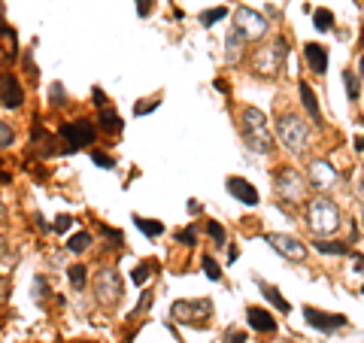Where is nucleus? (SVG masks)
I'll use <instances>...</instances> for the list:
<instances>
[{
  "label": "nucleus",
  "instance_id": "f257e3e1",
  "mask_svg": "<svg viewBox=\"0 0 364 343\" xmlns=\"http://www.w3.org/2000/svg\"><path fill=\"white\" fill-rule=\"evenodd\" d=\"M240 134H243L249 149L258 152V155H267L273 149V134L267 128V119H264V112L255 110V107H243V112H240Z\"/></svg>",
  "mask_w": 364,
  "mask_h": 343
},
{
  "label": "nucleus",
  "instance_id": "f03ea898",
  "mask_svg": "<svg viewBox=\"0 0 364 343\" xmlns=\"http://www.w3.org/2000/svg\"><path fill=\"white\" fill-rule=\"evenodd\" d=\"M340 207L331 201V198H313L310 204H306V228H310L313 234L318 237H328V234H334L337 228H340Z\"/></svg>",
  "mask_w": 364,
  "mask_h": 343
},
{
  "label": "nucleus",
  "instance_id": "7ed1b4c3",
  "mask_svg": "<svg viewBox=\"0 0 364 343\" xmlns=\"http://www.w3.org/2000/svg\"><path fill=\"white\" fill-rule=\"evenodd\" d=\"M306 182H310V179H304L301 170L279 167L277 176H273V189H277V198L279 201L298 204V201H304V194H306Z\"/></svg>",
  "mask_w": 364,
  "mask_h": 343
},
{
  "label": "nucleus",
  "instance_id": "20e7f679",
  "mask_svg": "<svg viewBox=\"0 0 364 343\" xmlns=\"http://www.w3.org/2000/svg\"><path fill=\"white\" fill-rule=\"evenodd\" d=\"M277 131H279V143L294 155H301L306 149V143H310V128H306V122L301 116H291V112L279 119Z\"/></svg>",
  "mask_w": 364,
  "mask_h": 343
},
{
  "label": "nucleus",
  "instance_id": "39448f33",
  "mask_svg": "<svg viewBox=\"0 0 364 343\" xmlns=\"http://www.w3.org/2000/svg\"><path fill=\"white\" fill-rule=\"evenodd\" d=\"M286 40H273L267 46H261V49H255V58H252V67L255 73L261 76H277L282 70V61H286Z\"/></svg>",
  "mask_w": 364,
  "mask_h": 343
},
{
  "label": "nucleus",
  "instance_id": "423d86ee",
  "mask_svg": "<svg viewBox=\"0 0 364 343\" xmlns=\"http://www.w3.org/2000/svg\"><path fill=\"white\" fill-rule=\"evenodd\" d=\"M170 316L176 322H186V325H195V328H203L210 325V316H213V304L207 298H198V301H176L170 307Z\"/></svg>",
  "mask_w": 364,
  "mask_h": 343
},
{
  "label": "nucleus",
  "instance_id": "0eeeda50",
  "mask_svg": "<svg viewBox=\"0 0 364 343\" xmlns=\"http://www.w3.org/2000/svg\"><path fill=\"white\" fill-rule=\"evenodd\" d=\"M95 298L100 307H116L122 301V277L116 268H100L95 277Z\"/></svg>",
  "mask_w": 364,
  "mask_h": 343
},
{
  "label": "nucleus",
  "instance_id": "6e6552de",
  "mask_svg": "<svg viewBox=\"0 0 364 343\" xmlns=\"http://www.w3.org/2000/svg\"><path fill=\"white\" fill-rule=\"evenodd\" d=\"M234 28L243 33L246 40H261L267 33V19L255 13V9H249V6H237V13H234Z\"/></svg>",
  "mask_w": 364,
  "mask_h": 343
},
{
  "label": "nucleus",
  "instance_id": "1a4fd4ad",
  "mask_svg": "<svg viewBox=\"0 0 364 343\" xmlns=\"http://www.w3.org/2000/svg\"><path fill=\"white\" fill-rule=\"evenodd\" d=\"M306 179H310L313 189L328 191L337 182V170H334L331 162H325V158H316V162H310V167H306Z\"/></svg>",
  "mask_w": 364,
  "mask_h": 343
},
{
  "label": "nucleus",
  "instance_id": "9d476101",
  "mask_svg": "<svg viewBox=\"0 0 364 343\" xmlns=\"http://www.w3.org/2000/svg\"><path fill=\"white\" fill-rule=\"evenodd\" d=\"M264 240L273 249H277L279 255H286L289 261H304L306 258V246L301 243L298 237H291V234H267Z\"/></svg>",
  "mask_w": 364,
  "mask_h": 343
},
{
  "label": "nucleus",
  "instance_id": "9b49d317",
  "mask_svg": "<svg viewBox=\"0 0 364 343\" xmlns=\"http://www.w3.org/2000/svg\"><path fill=\"white\" fill-rule=\"evenodd\" d=\"M61 137L67 140V146H70V149H79V146H85V143L95 140V128H91V122L76 119V122H70V125H64Z\"/></svg>",
  "mask_w": 364,
  "mask_h": 343
},
{
  "label": "nucleus",
  "instance_id": "f8f14e48",
  "mask_svg": "<svg viewBox=\"0 0 364 343\" xmlns=\"http://www.w3.org/2000/svg\"><path fill=\"white\" fill-rule=\"evenodd\" d=\"M304 319L313 328H318V331H334V328H343L346 325V316H340V313H322V310H316V307H304Z\"/></svg>",
  "mask_w": 364,
  "mask_h": 343
},
{
  "label": "nucleus",
  "instance_id": "ddd939ff",
  "mask_svg": "<svg viewBox=\"0 0 364 343\" xmlns=\"http://www.w3.org/2000/svg\"><path fill=\"white\" fill-rule=\"evenodd\" d=\"M225 186H228V191H231L240 204H249V207H255V204H258V189L249 179H243V176H228Z\"/></svg>",
  "mask_w": 364,
  "mask_h": 343
},
{
  "label": "nucleus",
  "instance_id": "4468645a",
  "mask_svg": "<svg viewBox=\"0 0 364 343\" xmlns=\"http://www.w3.org/2000/svg\"><path fill=\"white\" fill-rule=\"evenodd\" d=\"M304 58H306V64H310L313 73L322 76L328 70V49H322L318 43H306L304 46Z\"/></svg>",
  "mask_w": 364,
  "mask_h": 343
},
{
  "label": "nucleus",
  "instance_id": "2eb2a0df",
  "mask_svg": "<svg viewBox=\"0 0 364 343\" xmlns=\"http://www.w3.org/2000/svg\"><path fill=\"white\" fill-rule=\"evenodd\" d=\"M246 319H249V325H252L255 331H261V334H270V331H277V319H273L267 310H261V307H249Z\"/></svg>",
  "mask_w": 364,
  "mask_h": 343
},
{
  "label": "nucleus",
  "instance_id": "dca6fc26",
  "mask_svg": "<svg viewBox=\"0 0 364 343\" xmlns=\"http://www.w3.org/2000/svg\"><path fill=\"white\" fill-rule=\"evenodd\" d=\"M21 85L16 83V76L13 73H4V107L6 110H18L21 107Z\"/></svg>",
  "mask_w": 364,
  "mask_h": 343
},
{
  "label": "nucleus",
  "instance_id": "f3484780",
  "mask_svg": "<svg viewBox=\"0 0 364 343\" xmlns=\"http://www.w3.org/2000/svg\"><path fill=\"white\" fill-rule=\"evenodd\" d=\"M301 100H304V107H306V116H310V122L316 125H322V112H318V104H316V95H313V88L301 83Z\"/></svg>",
  "mask_w": 364,
  "mask_h": 343
},
{
  "label": "nucleus",
  "instance_id": "a211bd4d",
  "mask_svg": "<svg viewBox=\"0 0 364 343\" xmlns=\"http://www.w3.org/2000/svg\"><path fill=\"white\" fill-rule=\"evenodd\" d=\"M243 43H249V40H246L237 28H231V33H228V61H231V64L240 61V55H243Z\"/></svg>",
  "mask_w": 364,
  "mask_h": 343
},
{
  "label": "nucleus",
  "instance_id": "6ab92c4d",
  "mask_svg": "<svg viewBox=\"0 0 364 343\" xmlns=\"http://www.w3.org/2000/svg\"><path fill=\"white\" fill-rule=\"evenodd\" d=\"M316 249H318V253H325V255H349V243H346V240H318Z\"/></svg>",
  "mask_w": 364,
  "mask_h": 343
},
{
  "label": "nucleus",
  "instance_id": "aec40b11",
  "mask_svg": "<svg viewBox=\"0 0 364 343\" xmlns=\"http://www.w3.org/2000/svg\"><path fill=\"white\" fill-rule=\"evenodd\" d=\"M258 285H261V292H264V298H267L273 307H279L282 313H289V310H291V307H289V301H286V298H282V295H279V289H273V285H267V283H258Z\"/></svg>",
  "mask_w": 364,
  "mask_h": 343
},
{
  "label": "nucleus",
  "instance_id": "412c9836",
  "mask_svg": "<svg viewBox=\"0 0 364 343\" xmlns=\"http://www.w3.org/2000/svg\"><path fill=\"white\" fill-rule=\"evenodd\" d=\"M91 246V234L88 231H79V234H73L70 240H67V249H70V253H85V249Z\"/></svg>",
  "mask_w": 364,
  "mask_h": 343
},
{
  "label": "nucleus",
  "instance_id": "4be33fe9",
  "mask_svg": "<svg viewBox=\"0 0 364 343\" xmlns=\"http://www.w3.org/2000/svg\"><path fill=\"white\" fill-rule=\"evenodd\" d=\"M134 225H136V228H140V231H143V234H149V237H158V234H161V231H164V225H161V222L143 219V216H134Z\"/></svg>",
  "mask_w": 364,
  "mask_h": 343
},
{
  "label": "nucleus",
  "instance_id": "5701e85b",
  "mask_svg": "<svg viewBox=\"0 0 364 343\" xmlns=\"http://www.w3.org/2000/svg\"><path fill=\"white\" fill-rule=\"evenodd\" d=\"M313 25H316V31H331L334 16L328 13V9H316V13H313Z\"/></svg>",
  "mask_w": 364,
  "mask_h": 343
},
{
  "label": "nucleus",
  "instance_id": "b1692460",
  "mask_svg": "<svg viewBox=\"0 0 364 343\" xmlns=\"http://www.w3.org/2000/svg\"><path fill=\"white\" fill-rule=\"evenodd\" d=\"M100 125H104V128L107 131H119L122 128V122H119V116H116V112H112V110H100Z\"/></svg>",
  "mask_w": 364,
  "mask_h": 343
},
{
  "label": "nucleus",
  "instance_id": "393cba45",
  "mask_svg": "<svg viewBox=\"0 0 364 343\" xmlns=\"http://www.w3.org/2000/svg\"><path fill=\"white\" fill-rule=\"evenodd\" d=\"M228 16V9L225 6H215V9H210V13H200V25H215V21H222Z\"/></svg>",
  "mask_w": 364,
  "mask_h": 343
},
{
  "label": "nucleus",
  "instance_id": "a878e982",
  "mask_svg": "<svg viewBox=\"0 0 364 343\" xmlns=\"http://www.w3.org/2000/svg\"><path fill=\"white\" fill-rule=\"evenodd\" d=\"M67 273H70L73 289H82V285H85V268H82V265H73V268L67 270Z\"/></svg>",
  "mask_w": 364,
  "mask_h": 343
},
{
  "label": "nucleus",
  "instance_id": "bb28decb",
  "mask_svg": "<svg viewBox=\"0 0 364 343\" xmlns=\"http://www.w3.org/2000/svg\"><path fill=\"white\" fill-rule=\"evenodd\" d=\"M207 231H210V237H213V243H215V246H222V243H225V228H222L219 222H207Z\"/></svg>",
  "mask_w": 364,
  "mask_h": 343
},
{
  "label": "nucleus",
  "instance_id": "cd10ccee",
  "mask_svg": "<svg viewBox=\"0 0 364 343\" xmlns=\"http://www.w3.org/2000/svg\"><path fill=\"white\" fill-rule=\"evenodd\" d=\"M203 273H207L210 280H222V270H219V265H215V261H213L210 255L203 258Z\"/></svg>",
  "mask_w": 364,
  "mask_h": 343
},
{
  "label": "nucleus",
  "instance_id": "c85d7f7f",
  "mask_svg": "<svg viewBox=\"0 0 364 343\" xmlns=\"http://www.w3.org/2000/svg\"><path fill=\"white\" fill-rule=\"evenodd\" d=\"M343 79H346V91H349V97L355 100V97H358V79L352 76V70H346V73H343Z\"/></svg>",
  "mask_w": 364,
  "mask_h": 343
},
{
  "label": "nucleus",
  "instance_id": "c756f323",
  "mask_svg": "<svg viewBox=\"0 0 364 343\" xmlns=\"http://www.w3.org/2000/svg\"><path fill=\"white\" fill-rule=\"evenodd\" d=\"M179 243H186V246H195V240H198V231L195 228H186V231H179Z\"/></svg>",
  "mask_w": 364,
  "mask_h": 343
},
{
  "label": "nucleus",
  "instance_id": "7c9ffc66",
  "mask_svg": "<svg viewBox=\"0 0 364 343\" xmlns=\"http://www.w3.org/2000/svg\"><path fill=\"white\" fill-rule=\"evenodd\" d=\"M0 143H4V149H9V146H13V128H9L6 122L0 125Z\"/></svg>",
  "mask_w": 364,
  "mask_h": 343
},
{
  "label": "nucleus",
  "instance_id": "2f4dec72",
  "mask_svg": "<svg viewBox=\"0 0 364 343\" xmlns=\"http://www.w3.org/2000/svg\"><path fill=\"white\" fill-rule=\"evenodd\" d=\"M146 280H149V265H143V268L134 270V283H136V285H143Z\"/></svg>",
  "mask_w": 364,
  "mask_h": 343
},
{
  "label": "nucleus",
  "instance_id": "473e14b6",
  "mask_svg": "<svg viewBox=\"0 0 364 343\" xmlns=\"http://www.w3.org/2000/svg\"><path fill=\"white\" fill-rule=\"evenodd\" d=\"M91 162H95L97 167H112V158L104 155V152H95V155H91Z\"/></svg>",
  "mask_w": 364,
  "mask_h": 343
},
{
  "label": "nucleus",
  "instance_id": "72a5a7b5",
  "mask_svg": "<svg viewBox=\"0 0 364 343\" xmlns=\"http://www.w3.org/2000/svg\"><path fill=\"white\" fill-rule=\"evenodd\" d=\"M243 340H246V334H243V331H228L222 343H243Z\"/></svg>",
  "mask_w": 364,
  "mask_h": 343
},
{
  "label": "nucleus",
  "instance_id": "f704fd0d",
  "mask_svg": "<svg viewBox=\"0 0 364 343\" xmlns=\"http://www.w3.org/2000/svg\"><path fill=\"white\" fill-rule=\"evenodd\" d=\"M155 107H158V97L146 100V104H140V107H136V116H146V112H149V110H155Z\"/></svg>",
  "mask_w": 364,
  "mask_h": 343
},
{
  "label": "nucleus",
  "instance_id": "c9c22d12",
  "mask_svg": "<svg viewBox=\"0 0 364 343\" xmlns=\"http://www.w3.org/2000/svg\"><path fill=\"white\" fill-rule=\"evenodd\" d=\"M70 225H73L70 216H58V222H55V231H67Z\"/></svg>",
  "mask_w": 364,
  "mask_h": 343
},
{
  "label": "nucleus",
  "instance_id": "e433bc0d",
  "mask_svg": "<svg viewBox=\"0 0 364 343\" xmlns=\"http://www.w3.org/2000/svg\"><path fill=\"white\" fill-rule=\"evenodd\" d=\"M149 9H152V0H136V13L140 16H149Z\"/></svg>",
  "mask_w": 364,
  "mask_h": 343
},
{
  "label": "nucleus",
  "instance_id": "4c0bfd02",
  "mask_svg": "<svg viewBox=\"0 0 364 343\" xmlns=\"http://www.w3.org/2000/svg\"><path fill=\"white\" fill-rule=\"evenodd\" d=\"M355 198L364 204V170H361V176L355 179Z\"/></svg>",
  "mask_w": 364,
  "mask_h": 343
},
{
  "label": "nucleus",
  "instance_id": "58836bf2",
  "mask_svg": "<svg viewBox=\"0 0 364 343\" xmlns=\"http://www.w3.org/2000/svg\"><path fill=\"white\" fill-rule=\"evenodd\" d=\"M358 70H361V73H358V76H364V58H361V64H358Z\"/></svg>",
  "mask_w": 364,
  "mask_h": 343
},
{
  "label": "nucleus",
  "instance_id": "ea45409f",
  "mask_svg": "<svg viewBox=\"0 0 364 343\" xmlns=\"http://www.w3.org/2000/svg\"><path fill=\"white\" fill-rule=\"evenodd\" d=\"M361 292H364V289H361Z\"/></svg>",
  "mask_w": 364,
  "mask_h": 343
}]
</instances>
